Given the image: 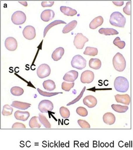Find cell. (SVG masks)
<instances>
[{
	"instance_id": "obj_1",
	"label": "cell",
	"mask_w": 133,
	"mask_h": 150,
	"mask_svg": "<svg viewBox=\"0 0 133 150\" xmlns=\"http://www.w3.org/2000/svg\"><path fill=\"white\" fill-rule=\"evenodd\" d=\"M109 22L111 25L114 26L123 28L125 25L126 20L121 13L116 11L111 15Z\"/></svg>"
},
{
	"instance_id": "obj_2",
	"label": "cell",
	"mask_w": 133,
	"mask_h": 150,
	"mask_svg": "<svg viewBox=\"0 0 133 150\" xmlns=\"http://www.w3.org/2000/svg\"><path fill=\"white\" fill-rule=\"evenodd\" d=\"M114 87L118 92H127L129 87V82L125 77L119 76L115 79L114 82Z\"/></svg>"
},
{
	"instance_id": "obj_3",
	"label": "cell",
	"mask_w": 133,
	"mask_h": 150,
	"mask_svg": "<svg viewBox=\"0 0 133 150\" xmlns=\"http://www.w3.org/2000/svg\"><path fill=\"white\" fill-rule=\"evenodd\" d=\"M113 63L114 69L119 72H121L125 69V59L123 55L120 52H118L114 56L113 59Z\"/></svg>"
},
{
	"instance_id": "obj_4",
	"label": "cell",
	"mask_w": 133,
	"mask_h": 150,
	"mask_svg": "<svg viewBox=\"0 0 133 150\" xmlns=\"http://www.w3.org/2000/svg\"><path fill=\"white\" fill-rule=\"evenodd\" d=\"M72 67L78 70H82L86 67V60L80 55H77L73 57L71 62Z\"/></svg>"
},
{
	"instance_id": "obj_5",
	"label": "cell",
	"mask_w": 133,
	"mask_h": 150,
	"mask_svg": "<svg viewBox=\"0 0 133 150\" xmlns=\"http://www.w3.org/2000/svg\"><path fill=\"white\" fill-rule=\"evenodd\" d=\"M26 20V16L23 11H17L13 13L11 16L13 23L16 25L23 24Z\"/></svg>"
},
{
	"instance_id": "obj_6",
	"label": "cell",
	"mask_w": 133,
	"mask_h": 150,
	"mask_svg": "<svg viewBox=\"0 0 133 150\" xmlns=\"http://www.w3.org/2000/svg\"><path fill=\"white\" fill-rule=\"evenodd\" d=\"M88 41V38L82 33H78L75 36L74 44L77 49H82L83 48L85 43Z\"/></svg>"
},
{
	"instance_id": "obj_7",
	"label": "cell",
	"mask_w": 133,
	"mask_h": 150,
	"mask_svg": "<svg viewBox=\"0 0 133 150\" xmlns=\"http://www.w3.org/2000/svg\"><path fill=\"white\" fill-rule=\"evenodd\" d=\"M53 109V103L48 100L41 101L38 105V110L42 113H48V111H51Z\"/></svg>"
},
{
	"instance_id": "obj_8",
	"label": "cell",
	"mask_w": 133,
	"mask_h": 150,
	"mask_svg": "<svg viewBox=\"0 0 133 150\" xmlns=\"http://www.w3.org/2000/svg\"><path fill=\"white\" fill-rule=\"evenodd\" d=\"M51 69L50 66L46 64H43L40 65L37 69V76L40 78H45L50 76Z\"/></svg>"
},
{
	"instance_id": "obj_9",
	"label": "cell",
	"mask_w": 133,
	"mask_h": 150,
	"mask_svg": "<svg viewBox=\"0 0 133 150\" xmlns=\"http://www.w3.org/2000/svg\"><path fill=\"white\" fill-rule=\"evenodd\" d=\"M94 74L90 70H85L82 73L80 76V81L83 83H90L93 82L94 79Z\"/></svg>"
},
{
	"instance_id": "obj_10",
	"label": "cell",
	"mask_w": 133,
	"mask_h": 150,
	"mask_svg": "<svg viewBox=\"0 0 133 150\" xmlns=\"http://www.w3.org/2000/svg\"><path fill=\"white\" fill-rule=\"evenodd\" d=\"M23 35L26 39L32 40L36 36V30L31 25H27L23 29Z\"/></svg>"
},
{
	"instance_id": "obj_11",
	"label": "cell",
	"mask_w": 133,
	"mask_h": 150,
	"mask_svg": "<svg viewBox=\"0 0 133 150\" xmlns=\"http://www.w3.org/2000/svg\"><path fill=\"white\" fill-rule=\"evenodd\" d=\"M5 46L7 50L9 51H15L17 48V42L13 37L7 38L5 41Z\"/></svg>"
},
{
	"instance_id": "obj_12",
	"label": "cell",
	"mask_w": 133,
	"mask_h": 150,
	"mask_svg": "<svg viewBox=\"0 0 133 150\" xmlns=\"http://www.w3.org/2000/svg\"><path fill=\"white\" fill-rule=\"evenodd\" d=\"M83 103L89 108H94L96 105L97 103V100L96 98L94 96H88L83 99Z\"/></svg>"
},
{
	"instance_id": "obj_13",
	"label": "cell",
	"mask_w": 133,
	"mask_h": 150,
	"mask_svg": "<svg viewBox=\"0 0 133 150\" xmlns=\"http://www.w3.org/2000/svg\"><path fill=\"white\" fill-rule=\"evenodd\" d=\"M55 15L53 11L51 9H46L42 12L41 18L42 21L45 22H48L53 19Z\"/></svg>"
},
{
	"instance_id": "obj_14",
	"label": "cell",
	"mask_w": 133,
	"mask_h": 150,
	"mask_svg": "<svg viewBox=\"0 0 133 150\" xmlns=\"http://www.w3.org/2000/svg\"><path fill=\"white\" fill-rule=\"evenodd\" d=\"M78 72L74 70L66 72L63 77L64 80L66 81L70 82H74L78 78Z\"/></svg>"
},
{
	"instance_id": "obj_15",
	"label": "cell",
	"mask_w": 133,
	"mask_h": 150,
	"mask_svg": "<svg viewBox=\"0 0 133 150\" xmlns=\"http://www.w3.org/2000/svg\"><path fill=\"white\" fill-rule=\"evenodd\" d=\"M116 100L118 103L129 105L130 103V97L128 94H117L114 96Z\"/></svg>"
},
{
	"instance_id": "obj_16",
	"label": "cell",
	"mask_w": 133,
	"mask_h": 150,
	"mask_svg": "<svg viewBox=\"0 0 133 150\" xmlns=\"http://www.w3.org/2000/svg\"><path fill=\"white\" fill-rule=\"evenodd\" d=\"M14 116L17 120L26 121L30 117V113L28 111H22L18 110L15 111Z\"/></svg>"
},
{
	"instance_id": "obj_17",
	"label": "cell",
	"mask_w": 133,
	"mask_h": 150,
	"mask_svg": "<svg viewBox=\"0 0 133 150\" xmlns=\"http://www.w3.org/2000/svg\"><path fill=\"white\" fill-rule=\"evenodd\" d=\"M103 120L105 124L108 125H112L115 123L116 117L111 112H106L104 115Z\"/></svg>"
},
{
	"instance_id": "obj_18",
	"label": "cell",
	"mask_w": 133,
	"mask_h": 150,
	"mask_svg": "<svg viewBox=\"0 0 133 150\" xmlns=\"http://www.w3.org/2000/svg\"><path fill=\"white\" fill-rule=\"evenodd\" d=\"M31 105V104L29 103L18 101H14L10 105V106L13 107L21 110H27L30 108Z\"/></svg>"
},
{
	"instance_id": "obj_19",
	"label": "cell",
	"mask_w": 133,
	"mask_h": 150,
	"mask_svg": "<svg viewBox=\"0 0 133 150\" xmlns=\"http://www.w3.org/2000/svg\"><path fill=\"white\" fill-rule=\"evenodd\" d=\"M104 22V19L102 16H98L92 20L90 23L89 27L91 29H95L101 26Z\"/></svg>"
},
{
	"instance_id": "obj_20",
	"label": "cell",
	"mask_w": 133,
	"mask_h": 150,
	"mask_svg": "<svg viewBox=\"0 0 133 150\" xmlns=\"http://www.w3.org/2000/svg\"><path fill=\"white\" fill-rule=\"evenodd\" d=\"M64 53V49L62 47L57 48L53 52L51 57L55 61H58L61 59Z\"/></svg>"
},
{
	"instance_id": "obj_21",
	"label": "cell",
	"mask_w": 133,
	"mask_h": 150,
	"mask_svg": "<svg viewBox=\"0 0 133 150\" xmlns=\"http://www.w3.org/2000/svg\"><path fill=\"white\" fill-rule=\"evenodd\" d=\"M60 10L62 13L68 16H74L77 14V11L75 9L70 7L62 6L60 7Z\"/></svg>"
},
{
	"instance_id": "obj_22",
	"label": "cell",
	"mask_w": 133,
	"mask_h": 150,
	"mask_svg": "<svg viewBox=\"0 0 133 150\" xmlns=\"http://www.w3.org/2000/svg\"><path fill=\"white\" fill-rule=\"evenodd\" d=\"M89 65L92 69L99 70L101 67V61L97 58H91L89 62Z\"/></svg>"
},
{
	"instance_id": "obj_23",
	"label": "cell",
	"mask_w": 133,
	"mask_h": 150,
	"mask_svg": "<svg viewBox=\"0 0 133 150\" xmlns=\"http://www.w3.org/2000/svg\"><path fill=\"white\" fill-rule=\"evenodd\" d=\"M43 86L45 90L48 91H52L56 88V85L55 82L51 80H47L43 83Z\"/></svg>"
},
{
	"instance_id": "obj_24",
	"label": "cell",
	"mask_w": 133,
	"mask_h": 150,
	"mask_svg": "<svg viewBox=\"0 0 133 150\" xmlns=\"http://www.w3.org/2000/svg\"><path fill=\"white\" fill-rule=\"evenodd\" d=\"M99 32L100 34L106 36L116 35L119 34V33L116 30L112 28H102L99 29Z\"/></svg>"
},
{
	"instance_id": "obj_25",
	"label": "cell",
	"mask_w": 133,
	"mask_h": 150,
	"mask_svg": "<svg viewBox=\"0 0 133 150\" xmlns=\"http://www.w3.org/2000/svg\"><path fill=\"white\" fill-rule=\"evenodd\" d=\"M78 22L76 20L71 21L66 25L63 28L62 33L64 34L67 33L73 30L76 26Z\"/></svg>"
},
{
	"instance_id": "obj_26",
	"label": "cell",
	"mask_w": 133,
	"mask_h": 150,
	"mask_svg": "<svg viewBox=\"0 0 133 150\" xmlns=\"http://www.w3.org/2000/svg\"><path fill=\"white\" fill-rule=\"evenodd\" d=\"M38 120L39 122L43 125L46 128L50 129L51 128V125L48 120L47 118L45 117L44 115L43 114L39 113L38 114Z\"/></svg>"
},
{
	"instance_id": "obj_27",
	"label": "cell",
	"mask_w": 133,
	"mask_h": 150,
	"mask_svg": "<svg viewBox=\"0 0 133 150\" xmlns=\"http://www.w3.org/2000/svg\"><path fill=\"white\" fill-rule=\"evenodd\" d=\"M111 107L113 110L119 113H124L128 109V106L119 105V104H112Z\"/></svg>"
},
{
	"instance_id": "obj_28",
	"label": "cell",
	"mask_w": 133,
	"mask_h": 150,
	"mask_svg": "<svg viewBox=\"0 0 133 150\" xmlns=\"http://www.w3.org/2000/svg\"><path fill=\"white\" fill-rule=\"evenodd\" d=\"M62 23L66 24V22L62 21H61V20H56V21H54L53 22H51V23L48 25L46 27L45 29H44V38L45 37L47 33L48 30H50L52 27L54 26L55 25H57L58 24H62Z\"/></svg>"
},
{
	"instance_id": "obj_29",
	"label": "cell",
	"mask_w": 133,
	"mask_h": 150,
	"mask_svg": "<svg viewBox=\"0 0 133 150\" xmlns=\"http://www.w3.org/2000/svg\"><path fill=\"white\" fill-rule=\"evenodd\" d=\"M38 117H32L30 119L29 122V125L31 128H40L41 127V124L38 122Z\"/></svg>"
},
{
	"instance_id": "obj_30",
	"label": "cell",
	"mask_w": 133,
	"mask_h": 150,
	"mask_svg": "<svg viewBox=\"0 0 133 150\" xmlns=\"http://www.w3.org/2000/svg\"><path fill=\"white\" fill-rule=\"evenodd\" d=\"M98 50L96 48L87 47L84 52V54L88 56H94L98 54Z\"/></svg>"
},
{
	"instance_id": "obj_31",
	"label": "cell",
	"mask_w": 133,
	"mask_h": 150,
	"mask_svg": "<svg viewBox=\"0 0 133 150\" xmlns=\"http://www.w3.org/2000/svg\"><path fill=\"white\" fill-rule=\"evenodd\" d=\"M10 93L14 96H19L23 94L24 90L20 87L14 86L10 89Z\"/></svg>"
},
{
	"instance_id": "obj_32",
	"label": "cell",
	"mask_w": 133,
	"mask_h": 150,
	"mask_svg": "<svg viewBox=\"0 0 133 150\" xmlns=\"http://www.w3.org/2000/svg\"><path fill=\"white\" fill-rule=\"evenodd\" d=\"M13 109L12 107L8 104H6L4 105L2 114L3 116H8L12 114Z\"/></svg>"
},
{
	"instance_id": "obj_33",
	"label": "cell",
	"mask_w": 133,
	"mask_h": 150,
	"mask_svg": "<svg viewBox=\"0 0 133 150\" xmlns=\"http://www.w3.org/2000/svg\"><path fill=\"white\" fill-rule=\"evenodd\" d=\"M60 113L62 117L64 118H68L70 117V112L68 109L65 107H61L60 109Z\"/></svg>"
},
{
	"instance_id": "obj_34",
	"label": "cell",
	"mask_w": 133,
	"mask_h": 150,
	"mask_svg": "<svg viewBox=\"0 0 133 150\" xmlns=\"http://www.w3.org/2000/svg\"><path fill=\"white\" fill-rule=\"evenodd\" d=\"M114 45L118 47L120 49H123L125 46V43L124 41H121L120 38L117 37L116 38L113 42Z\"/></svg>"
},
{
	"instance_id": "obj_35",
	"label": "cell",
	"mask_w": 133,
	"mask_h": 150,
	"mask_svg": "<svg viewBox=\"0 0 133 150\" xmlns=\"http://www.w3.org/2000/svg\"><path fill=\"white\" fill-rule=\"evenodd\" d=\"M37 90L40 95H41V96H44V97H52V96L58 95V94L63 93L62 92L49 93L46 92V91H42V90H40V89L38 88L37 89Z\"/></svg>"
},
{
	"instance_id": "obj_36",
	"label": "cell",
	"mask_w": 133,
	"mask_h": 150,
	"mask_svg": "<svg viewBox=\"0 0 133 150\" xmlns=\"http://www.w3.org/2000/svg\"><path fill=\"white\" fill-rule=\"evenodd\" d=\"M74 83H68L66 82H63L62 84V88L64 91H69L71 88L74 86Z\"/></svg>"
},
{
	"instance_id": "obj_37",
	"label": "cell",
	"mask_w": 133,
	"mask_h": 150,
	"mask_svg": "<svg viewBox=\"0 0 133 150\" xmlns=\"http://www.w3.org/2000/svg\"><path fill=\"white\" fill-rule=\"evenodd\" d=\"M77 113L81 117H85L88 115V112L85 108L83 107H79L76 110Z\"/></svg>"
},
{
	"instance_id": "obj_38",
	"label": "cell",
	"mask_w": 133,
	"mask_h": 150,
	"mask_svg": "<svg viewBox=\"0 0 133 150\" xmlns=\"http://www.w3.org/2000/svg\"><path fill=\"white\" fill-rule=\"evenodd\" d=\"M86 86L84 87L83 88L81 92H80V94H79L75 99L74 100L70 102V103H69L68 104H67L66 105H67V106H69V105H72V104H75V103H77L78 101L80 100V98L83 97L84 93L85 92V90H86Z\"/></svg>"
},
{
	"instance_id": "obj_39",
	"label": "cell",
	"mask_w": 133,
	"mask_h": 150,
	"mask_svg": "<svg viewBox=\"0 0 133 150\" xmlns=\"http://www.w3.org/2000/svg\"><path fill=\"white\" fill-rule=\"evenodd\" d=\"M78 124L83 129H89L90 128V125L87 122L83 120L79 119L78 121Z\"/></svg>"
},
{
	"instance_id": "obj_40",
	"label": "cell",
	"mask_w": 133,
	"mask_h": 150,
	"mask_svg": "<svg viewBox=\"0 0 133 150\" xmlns=\"http://www.w3.org/2000/svg\"><path fill=\"white\" fill-rule=\"evenodd\" d=\"M124 13L126 15H130L131 14V2L128 1L127 2L125 6L123 8Z\"/></svg>"
},
{
	"instance_id": "obj_41",
	"label": "cell",
	"mask_w": 133,
	"mask_h": 150,
	"mask_svg": "<svg viewBox=\"0 0 133 150\" xmlns=\"http://www.w3.org/2000/svg\"><path fill=\"white\" fill-rule=\"evenodd\" d=\"M13 129H25L26 126L24 124L19 122L14 123L12 126Z\"/></svg>"
},
{
	"instance_id": "obj_42",
	"label": "cell",
	"mask_w": 133,
	"mask_h": 150,
	"mask_svg": "<svg viewBox=\"0 0 133 150\" xmlns=\"http://www.w3.org/2000/svg\"><path fill=\"white\" fill-rule=\"evenodd\" d=\"M54 3V1H43L41 2L42 6L43 8L46 7H51Z\"/></svg>"
},
{
	"instance_id": "obj_43",
	"label": "cell",
	"mask_w": 133,
	"mask_h": 150,
	"mask_svg": "<svg viewBox=\"0 0 133 150\" xmlns=\"http://www.w3.org/2000/svg\"><path fill=\"white\" fill-rule=\"evenodd\" d=\"M113 3L117 6H121L124 4L123 1H113Z\"/></svg>"
},
{
	"instance_id": "obj_44",
	"label": "cell",
	"mask_w": 133,
	"mask_h": 150,
	"mask_svg": "<svg viewBox=\"0 0 133 150\" xmlns=\"http://www.w3.org/2000/svg\"><path fill=\"white\" fill-rule=\"evenodd\" d=\"M18 2L20 3L21 4L24 6H27L28 5L26 1H22V2H21V1H19Z\"/></svg>"
}]
</instances>
